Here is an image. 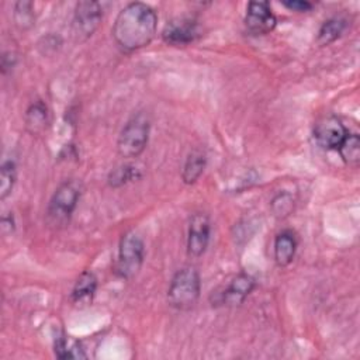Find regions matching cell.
I'll list each match as a JSON object with an SVG mask.
<instances>
[{
    "instance_id": "cell-1",
    "label": "cell",
    "mask_w": 360,
    "mask_h": 360,
    "mask_svg": "<svg viewBox=\"0 0 360 360\" xmlns=\"http://www.w3.org/2000/svg\"><path fill=\"white\" fill-rule=\"evenodd\" d=\"M158 15L145 3H129L117 15L112 25V37L117 45L132 52L149 45L156 34Z\"/></svg>"
},
{
    "instance_id": "cell-2",
    "label": "cell",
    "mask_w": 360,
    "mask_h": 360,
    "mask_svg": "<svg viewBox=\"0 0 360 360\" xmlns=\"http://www.w3.org/2000/svg\"><path fill=\"white\" fill-rule=\"evenodd\" d=\"M150 131V121L145 112H136L129 118L120 132L117 150L121 158H138L146 148Z\"/></svg>"
},
{
    "instance_id": "cell-3",
    "label": "cell",
    "mask_w": 360,
    "mask_h": 360,
    "mask_svg": "<svg viewBox=\"0 0 360 360\" xmlns=\"http://www.w3.org/2000/svg\"><path fill=\"white\" fill-rule=\"evenodd\" d=\"M200 290L201 281L198 271L194 267H183L176 271L170 281L167 301L176 309H190L197 302Z\"/></svg>"
},
{
    "instance_id": "cell-4",
    "label": "cell",
    "mask_w": 360,
    "mask_h": 360,
    "mask_svg": "<svg viewBox=\"0 0 360 360\" xmlns=\"http://www.w3.org/2000/svg\"><path fill=\"white\" fill-rule=\"evenodd\" d=\"M143 256L145 246L142 238L134 231L124 233L118 246V256L115 263L117 276L125 280L135 277L142 267Z\"/></svg>"
},
{
    "instance_id": "cell-5",
    "label": "cell",
    "mask_w": 360,
    "mask_h": 360,
    "mask_svg": "<svg viewBox=\"0 0 360 360\" xmlns=\"http://www.w3.org/2000/svg\"><path fill=\"white\" fill-rule=\"evenodd\" d=\"M80 197V187L75 180L63 181L53 193L48 205V221L51 225H65L73 214Z\"/></svg>"
},
{
    "instance_id": "cell-6",
    "label": "cell",
    "mask_w": 360,
    "mask_h": 360,
    "mask_svg": "<svg viewBox=\"0 0 360 360\" xmlns=\"http://www.w3.org/2000/svg\"><path fill=\"white\" fill-rule=\"evenodd\" d=\"M103 17L101 7L97 1H79L75 8L72 31L76 41H86L97 30Z\"/></svg>"
},
{
    "instance_id": "cell-7",
    "label": "cell",
    "mask_w": 360,
    "mask_h": 360,
    "mask_svg": "<svg viewBox=\"0 0 360 360\" xmlns=\"http://www.w3.org/2000/svg\"><path fill=\"white\" fill-rule=\"evenodd\" d=\"M347 135L342 121L333 115L322 117L314 127V139L323 149H338Z\"/></svg>"
},
{
    "instance_id": "cell-8",
    "label": "cell",
    "mask_w": 360,
    "mask_h": 360,
    "mask_svg": "<svg viewBox=\"0 0 360 360\" xmlns=\"http://www.w3.org/2000/svg\"><path fill=\"white\" fill-rule=\"evenodd\" d=\"M201 35V28L197 21L191 18H177L166 24L162 38L169 45H188Z\"/></svg>"
},
{
    "instance_id": "cell-9",
    "label": "cell",
    "mask_w": 360,
    "mask_h": 360,
    "mask_svg": "<svg viewBox=\"0 0 360 360\" xmlns=\"http://www.w3.org/2000/svg\"><path fill=\"white\" fill-rule=\"evenodd\" d=\"M245 25L255 35H264L274 30L276 17L267 1H250L246 8Z\"/></svg>"
},
{
    "instance_id": "cell-10",
    "label": "cell",
    "mask_w": 360,
    "mask_h": 360,
    "mask_svg": "<svg viewBox=\"0 0 360 360\" xmlns=\"http://www.w3.org/2000/svg\"><path fill=\"white\" fill-rule=\"evenodd\" d=\"M210 219L204 212H197L191 217L187 233V253L191 257H200L210 242Z\"/></svg>"
},
{
    "instance_id": "cell-11",
    "label": "cell",
    "mask_w": 360,
    "mask_h": 360,
    "mask_svg": "<svg viewBox=\"0 0 360 360\" xmlns=\"http://www.w3.org/2000/svg\"><path fill=\"white\" fill-rule=\"evenodd\" d=\"M255 288V280L252 276L246 273L238 274L229 285L221 292V304L225 305H239L245 301V298L252 292Z\"/></svg>"
},
{
    "instance_id": "cell-12",
    "label": "cell",
    "mask_w": 360,
    "mask_h": 360,
    "mask_svg": "<svg viewBox=\"0 0 360 360\" xmlns=\"http://www.w3.org/2000/svg\"><path fill=\"white\" fill-rule=\"evenodd\" d=\"M297 249V240L291 231L280 232L274 239V260L278 266H287L292 262Z\"/></svg>"
},
{
    "instance_id": "cell-13",
    "label": "cell",
    "mask_w": 360,
    "mask_h": 360,
    "mask_svg": "<svg viewBox=\"0 0 360 360\" xmlns=\"http://www.w3.org/2000/svg\"><path fill=\"white\" fill-rule=\"evenodd\" d=\"M97 278L91 271H83L72 290V301L75 304H89L96 292Z\"/></svg>"
},
{
    "instance_id": "cell-14",
    "label": "cell",
    "mask_w": 360,
    "mask_h": 360,
    "mask_svg": "<svg viewBox=\"0 0 360 360\" xmlns=\"http://www.w3.org/2000/svg\"><path fill=\"white\" fill-rule=\"evenodd\" d=\"M205 163H207V158L201 149L191 150L184 162V166H183V172H181L183 181L186 184L195 183L198 180V177L202 174Z\"/></svg>"
},
{
    "instance_id": "cell-15",
    "label": "cell",
    "mask_w": 360,
    "mask_h": 360,
    "mask_svg": "<svg viewBox=\"0 0 360 360\" xmlns=\"http://www.w3.org/2000/svg\"><path fill=\"white\" fill-rule=\"evenodd\" d=\"M48 124V110L42 101L32 103L25 112V128L30 134L38 135L45 131Z\"/></svg>"
},
{
    "instance_id": "cell-16",
    "label": "cell",
    "mask_w": 360,
    "mask_h": 360,
    "mask_svg": "<svg viewBox=\"0 0 360 360\" xmlns=\"http://www.w3.org/2000/svg\"><path fill=\"white\" fill-rule=\"evenodd\" d=\"M346 28V20L342 17L329 18L322 24L318 32V44L319 45H329L330 42L336 41Z\"/></svg>"
},
{
    "instance_id": "cell-17",
    "label": "cell",
    "mask_w": 360,
    "mask_h": 360,
    "mask_svg": "<svg viewBox=\"0 0 360 360\" xmlns=\"http://www.w3.org/2000/svg\"><path fill=\"white\" fill-rule=\"evenodd\" d=\"M55 354L59 359H86L80 343L70 336H59L55 340Z\"/></svg>"
},
{
    "instance_id": "cell-18",
    "label": "cell",
    "mask_w": 360,
    "mask_h": 360,
    "mask_svg": "<svg viewBox=\"0 0 360 360\" xmlns=\"http://www.w3.org/2000/svg\"><path fill=\"white\" fill-rule=\"evenodd\" d=\"M342 159L349 166H357L360 162V139L357 134H349L338 148Z\"/></svg>"
},
{
    "instance_id": "cell-19",
    "label": "cell",
    "mask_w": 360,
    "mask_h": 360,
    "mask_svg": "<svg viewBox=\"0 0 360 360\" xmlns=\"http://www.w3.org/2000/svg\"><path fill=\"white\" fill-rule=\"evenodd\" d=\"M138 172L139 170L131 165L118 166L114 170H111V173L108 174V184L111 187H121V186L138 179L139 177Z\"/></svg>"
},
{
    "instance_id": "cell-20",
    "label": "cell",
    "mask_w": 360,
    "mask_h": 360,
    "mask_svg": "<svg viewBox=\"0 0 360 360\" xmlns=\"http://www.w3.org/2000/svg\"><path fill=\"white\" fill-rule=\"evenodd\" d=\"M15 163L13 160H6L0 169V198L4 200L11 194L15 183Z\"/></svg>"
},
{
    "instance_id": "cell-21",
    "label": "cell",
    "mask_w": 360,
    "mask_h": 360,
    "mask_svg": "<svg viewBox=\"0 0 360 360\" xmlns=\"http://www.w3.org/2000/svg\"><path fill=\"white\" fill-rule=\"evenodd\" d=\"M14 21L18 28L28 30L34 25V10L32 3L18 1L14 6Z\"/></svg>"
},
{
    "instance_id": "cell-22",
    "label": "cell",
    "mask_w": 360,
    "mask_h": 360,
    "mask_svg": "<svg viewBox=\"0 0 360 360\" xmlns=\"http://www.w3.org/2000/svg\"><path fill=\"white\" fill-rule=\"evenodd\" d=\"M292 205H294V201L288 193H280L271 201V208L276 217L288 215L292 210Z\"/></svg>"
},
{
    "instance_id": "cell-23",
    "label": "cell",
    "mask_w": 360,
    "mask_h": 360,
    "mask_svg": "<svg viewBox=\"0 0 360 360\" xmlns=\"http://www.w3.org/2000/svg\"><path fill=\"white\" fill-rule=\"evenodd\" d=\"M288 10L292 11H298V13H305L309 11L312 8V4L308 1H302V0H291V1H284L283 3Z\"/></svg>"
},
{
    "instance_id": "cell-24",
    "label": "cell",
    "mask_w": 360,
    "mask_h": 360,
    "mask_svg": "<svg viewBox=\"0 0 360 360\" xmlns=\"http://www.w3.org/2000/svg\"><path fill=\"white\" fill-rule=\"evenodd\" d=\"M14 229V221H13V215H3L1 218V231L3 233H11Z\"/></svg>"
}]
</instances>
